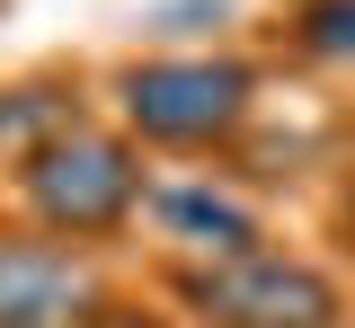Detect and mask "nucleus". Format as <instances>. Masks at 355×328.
<instances>
[{"mask_svg":"<svg viewBox=\"0 0 355 328\" xmlns=\"http://www.w3.org/2000/svg\"><path fill=\"white\" fill-rule=\"evenodd\" d=\"M89 328H187V320H178V311H160V302H116V293H107Z\"/></svg>","mask_w":355,"mask_h":328,"instance_id":"9","label":"nucleus"},{"mask_svg":"<svg viewBox=\"0 0 355 328\" xmlns=\"http://www.w3.org/2000/svg\"><path fill=\"white\" fill-rule=\"evenodd\" d=\"M107 302L98 257L27 222H0V328H89Z\"/></svg>","mask_w":355,"mask_h":328,"instance_id":"4","label":"nucleus"},{"mask_svg":"<svg viewBox=\"0 0 355 328\" xmlns=\"http://www.w3.org/2000/svg\"><path fill=\"white\" fill-rule=\"evenodd\" d=\"M293 45L311 62H355V0H302L293 9Z\"/></svg>","mask_w":355,"mask_h":328,"instance_id":"7","label":"nucleus"},{"mask_svg":"<svg viewBox=\"0 0 355 328\" xmlns=\"http://www.w3.org/2000/svg\"><path fill=\"white\" fill-rule=\"evenodd\" d=\"M62 125H80V89H62V80H27V89H9V107H0V160L36 151V142L62 134Z\"/></svg>","mask_w":355,"mask_h":328,"instance_id":"6","label":"nucleus"},{"mask_svg":"<svg viewBox=\"0 0 355 328\" xmlns=\"http://www.w3.org/2000/svg\"><path fill=\"white\" fill-rule=\"evenodd\" d=\"M18 169V213H27V231L44 239H71V248H107V239L133 231V213H142V187H151V169H142V151H133L116 125H62V134H44L36 151H18L9 160Z\"/></svg>","mask_w":355,"mask_h":328,"instance_id":"2","label":"nucleus"},{"mask_svg":"<svg viewBox=\"0 0 355 328\" xmlns=\"http://www.w3.org/2000/svg\"><path fill=\"white\" fill-rule=\"evenodd\" d=\"M169 293L187 328H347V293L338 275L302 257V248H240V257H205V266H169Z\"/></svg>","mask_w":355,"mask_h":328,"instance_id":"3","label":"nucleus"},{"mask_svg":"<svg viewBox=\"0 0 355 328\" xmlns=\"http://www.w3.org/2000/svg\"><path fill=\"white\" fill-rule=\"evenodd\" d=\"M222 18H231V0H178V9L142 18V36H196V27H222Z\"/></svg>","mask_w":355,"mask_h":328,"instance_id":"8","label":"nucleus"},{"mask_svg":"<svg viewBox=\"0 0 355 328\" xmlns=\"http://www.w3.org/2000/svg\"><path fill=\"white\" fill-rule=\"evenodd\" d=\"M347 231H355V187H347Z\"/></svg>","mask_w":355,"mask_h":328,"instance_id":"10","label":"nucleus"},{"mask_svg":"<svg viewBox=\"0 0 355 328\" xmlns=\"http://www.w3.org/2000/svg\"><path fill=\"white\" fill-rule=\"evenodd\" d=\"M133 222H151V239L169 248V266L240 257V248H258V239H266L258 195H240L231 178H214V169H196V178H151Z\"/></svg>","mask_w":355,"mask_h":328,"instance_id":"5","label":"nucleus"},{"mask_svg":"<svg viewBox=\"0 0 355 328\" xmlns=\"http://www.w3.org/2000/svg\"><path fill=\"white\" fill-rule=\"evenodd\" d=\"M258 125V62L240 53H151L116 71V134L133 151L222 160Z\"/></svg>","mask_w":355,"mask_h":328,"instance_id":"1","label":"nucleus"}]
</instances>
